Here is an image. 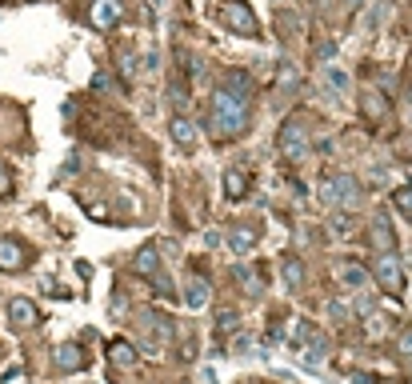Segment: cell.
<instances>
[{"mask_svg":"<svg viewBox=\"0 0 412 384\" xmlns=\"http://www.w3.org/2000/svg\"><path fill=\"white\" fill-rule=\"evenodd\" d=\"M285 285L292 288V292L304 288V264H300V256H285Z\"/></svg>","mask_w":412,"mask_h":384,"instance_id":"cell-16","label":"cell"},{"mask_svg":"<svg viewBox=\"0 0 412 384\" xmlns=\"http://www.w3.org/2000/svg\"><path fill=\"white\" fill-rule=\"evenodd\" d=\"M216 16H220V25L240 32V37H256V32H261V28H256V16H252V8L244 0H220Z\"/></svg>","mask_w":412,"mask_h":384,"instance_id":"cell-4","label":"cell"},{"mask_svg":"<svg viewBox=\"0 0 412 384\" xmlns=\"http://www.w3.org/2000/svg\"><path fill=\"white\" fill-rule=\"evenodd\" d=\"M373 276L388 288V292H400V288H404V264H400L397 252H380L376 264H373Z\"/></svg>","mask_w":412,"mask_h":384,"instance_id":"cell-5","label":"cell"},{"mask_svg":"<svg viewBox=\"0 0 412 384\" xmlns=\"http://www.w3.org/2000/svg\"><path fill=\"white\" fill-rule=\"evenodd\" d=\"M392 204H397L404 216H412V185L408 188H397V192H392Z\"/></svg>","mask_w":412,"mask_h":384,"instance_id":"cell-22","label":"cell"},{"mask_svg":"<svg viewBox=\"0 0 412 384\" xmlns=\"http://www.w3.org/2000/svg\"><path fill=\"white\" fill-rule=\"evenodd\" d=\"M185 304L188 309H204V304H208V280L192 276V280H188V292H185Z\"/></svg>","mask_w":412,"mask_h":384,"instance_id":"cell-15","label":"cell"},{"mask_svg":"<svg viewBox=\"0 0 412 384\" xmlns=\"http://www.w3.org/2000/svg\"><path fill=\"white\" fill-rule=\"evenodd\" d=\"M196 384H220V380H216V372H213V368H200Z\"/></svg>","mask_w":412,"mask_h":384,"instance_id":"cell-29","label":"cell"},{"mask_svg":"<svg viewBox=\"0 0 412 384\" xmlns=\"http://www.w3.org/2000/svg\"><path fill=\"white\" fill-rule=\"evenodd\" d=\"M132 273H140V276H156L161 273V256H156V248H140L137 256H132Z\"/></svg>","mask_w":412,"mask_h":384,"instance_id":"cell-12","label":"cell"},{"mask_svg":"<svg viewBox=\"0 0 412 384\" xmlns=\"http://www.w3.org/2000/svg\"><path fill=\"white\" fill-rule=\"evenodd\" d=\"M332 233H337V236H349L352 233V216H337V221H332Z\"/></svg>","mask_w":412,"mask_h":384,"instance_id":"cell-26","label":"cell"},{"mask_svg":"<svg viewBox=\"0 0 412 384\" xmlns=\"http://www.w3.org/2000/svg\"><path fill=\"white\" fill-rule=\"evenodd\" d=\"M173 140L176 144H185V149L196 144V132H192V120H188V116H176L173 120Z\"/></svg>","mask_w":412,"mask_h":384,"instance_id":"cell-18","label":"cell"},{"mask_svg":"<svg viewBox=\"0 0 412 384\" xmlns=\"http://www.w3.org/2000/svg\"><path fill=\"white\" fill-rule=\"evenodd\" d=\"M320 80H325V88H332V92H349V88H352L349 73H344L340 64H325V73H320Z\"/></svg>","mask_w":412,"mask_h":384,"instance_id":"cell-13","label":"cell"},{"mask_svg":"<svg viewBox=\"0 0 412 384\" xmlns=\"http://www.w3.org/2000/svg\"><path fill=\"white\" fill-rule=\"evenodd\" d=\"M237 324H240V316L232 309H225L220 316H216V328H220V333H237Z\"/></svg>","mask_w":412,"mask_h":384,"instance_id":"cell-23","label":"cell"},{"mask_svg":"<svg viewBox=\"0 0 412 384\" xmlns=\"http://www.w3.org/2000/svg\"><path fill=\"white\" fill-rule=\"evenodd\" d=\"M252 244H256V228H244V224H240V228H232V233H228V248H232L237 256H244Z\"/></svg>","mask_w":412,"mask_h":384,"instance_id":"cell-14","label":"cell"},{"mask_svg":"<svg viewBox=\"0 0 412 384\" xmlns=\"http://www.w3.org/2000/svg\"><path fill=\"white\" fill-rule=\"evenodd\" d=\"M320 200L332 204V209H356V204H361V180L352 173L328 176L325 185H320Z\"/></svg>","mask_w":412,"mask_h":384,"instance_id":"cell-3","label":"cell"},{"mask_svg":"<svg viewBox=\"0 0 412 384\" xmlns=\"http://www.w3.org/2000/svg\"><path fill=\"white\" fill-rule=\"evenodd\" d=\"M328 316L337 324H344V321H352V309L349 304H340V300H328Z\"/></svg>","mask_w":412,"mask_h":384,"instance_id":"cell-24","label":"cell"},{"mask_svg":"<svg viewBox=\"0 0 412 384\" xmlns=\"http://www.w3.org/2000/svg\"><path fill=\"white\" fill-rule=\"evenodd\" d=\"M276 149H280V156H288V161H304V156H308V116H304V112H292L285 120L280 137H276Z\"/></svg>","mask_w":412,"mask_h":384,"instance_id":"cell-2","label":"cell"},{"mask_svg":"<svg viewBox=\"0 0 412 384\" xmlns=\"http://www.w3.org/2000/svg\"><path fill=\"white\" fill-rule=\"evenodd\" d=\"M52 368L64 372V376H68V372H80L85 368V348L80 345H61L56 352H52Z\"/></svg>","mask_w":412,"mask_h":384,"instance_id":"cell-8","label":"cell"},{"mask_svg":"<svg viewBox=\"0 0 412 384\" xmlns=\"http://www.w3.org/2000/svg\"><path fill=\"white\" fill-rule=\"evenodd\" d=\"M337 276H340V285H344V288H368V285H373V273L361 268V264H352V261L340 264Z\"/></svg>","mask_w":412,"mask_h":384,"instance_id":"cell-11","label":"cell"},{"mask_svg":"<svg viewBox=\"0 0 412 384\" xmlns=\"http://www.w3.org/2000/svg\"><path fill=\"white\" fill-rule=\"evenodd\" d=\"M8 192H13V176H8V168L0 161V197H8Z\"/></svg>","mask_w":412,"mask_h":384,"instance_id":"cell-27","label":"cell"},{"mask_svg":"<svg viewBox=\"0 0 412 384\" xmlns=\"http://www.w3.org/2000/svg\"><path fill=\"white\" fill-rule=\"evenodd\" d=\"M313 333H316L313 324H308V321H300L296 328H292V340H296V345H304V340H308V336H313Z\"/></svg>","mask_w":412,"mask_h":384,"instance_id":"cell-25","label":"cell"},{"mask_svg":"<svg viewBox=\"0 0 412 384\" xmlns=\"http://www.w3.org/2000/svg\"><path fill=\"white\" fill-rule=\"evenodd\" d=\"M108 357H113V364L128 368V364H137V348L125 345V340H113V345H108Z\"/></svg>","mask_w":412,"mask_h":384,"instance_id":"cell-19","label":"cell"},{"mask_svg":"<svg viewBox=\"0 0 412 384\" xmlns=\"http://www.w3.org/2000/svg\"><path fill=\"white\" fill-rule=\"evenodd\" d=\"M8 321H13L16 328H32V324L40 321V312H37V304H32V300L13 297V300H8Z\"/></svg>","mask_w":412,"mask_h":384,"instance_id":"cell-9","label":"cell"},{"mask_svg":"<svg viewBox=\"0 0 412 384\" xmlns=\"http://www.w3.org/2000/svg\"><path fill=\"white\" fill-rule=\"evenodd\" d=\"M373 240H376V248H380V252H392V228H388V216H385V212L373 221Z\"/></svg>","mask_w":412,"mask_h":384,"instance_id":"cell-17","label":"cell"},{"mask_svg":"<svg viewBox=\"0 0 412 384\" xmlns=\"http://www.w3.org/2000/svg\"><path fill=\"white\" fill-rule=\"evenodd\" d=\"M300 348H304V364H308V368H320L328 360V336L325 333H313Z\"/></svg>","mask_w":412,"mask_h":384,"instance_id":"cell-10","label":"cell"},{"mask_svg":"<svg viewBox=\"0 0 412 384\" xmlns=\"http://www.w3.org/2000/svg\"><path fill=\"white\" fill-rule=\"evenodd\" d=\"M400 352H404V357L412 360V328H408V333H404V336H400Z\"/></svg>","mask_w":412,"mask_h":384,"instance_id":"cell-28","label":"cell"},{"mask_svg":"<svg viewBox=\"0 0 412 384\" xmlns=\"http://www.w3.org/2000/svg\"><path fill=\"white\" fill-rule=\"evenodd\" d=\"M88 20H92V28L108 32V28L120 20V0H92V8H88Z\"/></svg>","mask_w":412,"mask_h":384,"instance_id":"cell-7","label":"cell"},{"mask_svg":"<svg viewBox=\"0 0 412 384\" xmlns=\"http://www.w3.org/2000/svg\"><path fill=\"white\" fill-rule=\"evenodd\" d=\"M25 264H28L25 244L13 240V236H0V273H20Z\"/></svg>","mask_w":412,"mask_h":384,"instance_id":"cell-6","label":"cell"},{"mask_svg":"<svg viewBox=\"0 0 412 384\" xmlns=\"http://www.w3.org/2000/svg\"><path fill=\"white\" fill-rule=\"evenodd\" d=\"M385 112H388V104H385V97H380V92H364V116L385 120Z\"/></svg>","mask_w":412,"mask_h":384,"instance_id":"cell-20","label":"cell"},{"mask_svg":"<svg viewBox=\"0 0 412 384\" xmlns=\"http://www.w3.org/2000/svg\"><path fill=\"white\" fill-rule=\"evenodd\" d=\"M225 192L232 200L244 197V173H240V168H228V173H225Z\"/></svg>","mask_w":412,"mask_h":384,"instance_id":"cell-21","label":"cell"},{"mask_svg":"<svg viewBox=\"0 0 412 384\" xmlns=\"http://www.w3.org/2000/svg\"><path fill=\"white\" fill-rule=\"evenodd\" d=\"M249 124V92H240L232 85H220L213 92V104H208V128H213L216 140H232L244 132Z\"/></svg>","mask_w":412,"mask_h":384,"instance_id":"cell-1","label":"cell"}]
</instances>
